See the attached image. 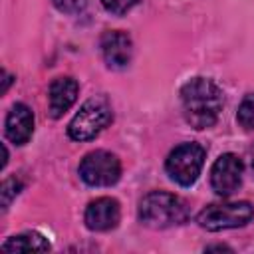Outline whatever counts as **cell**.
Returning a JSON list of instances; mask_svg holds the SVG:
<instances>
[{
  "label": "cell",
  "instance_id": "cell-7",
  "mask_svg": "<svg viewBox=\"0 0 254 254\" xmlns=\"http://www.w3.org/2000/svg\"><path fill=\"white\" fill-rule=\"evenodd\" d=\"M242 173H244V165L234 153L220 155L214 161L212 169H210V187H212V190L220 196L232 194L242 185Z\"/></svg>",
  "mask_w": 254,
  "mask_h": 254
},
{
  "label": "cell",
  "instance_id": "cell-14",
  "mask_svg": "<svg viewBox=\"0 0 254 254\" xmlns=\"http://www.w3.org/2000/svg\"><path fill=\"white\" fill-rule=\"evenodd\" d=\"M20 189H22V185H20V181H18L16 177H10V179H6V181L2 183V190H0V196H2V210H6V208L10 206L12 198L20 192Z\"/></svg>",
  "mask_w": 254,
  "mask_h": 254
},
{
  "label": "cell",
  "instance_id": "cell-16",
  "mask_svg": "<svg viewBox=\"0 0 254 254\" xmlns=\"http://www.w3.org/2000/svg\"><path fill=\"white\" fill-rule=\"evenodd\" d=\"M54 6L64 14H77L85 8L87 0H52Z\"/></svg>",
  "mask_w": 254,
  "mask_h": 254
},
{
  "label": "cell",
  "instance_id": "cell-11",
  "mask_svg": "<svg viewBox=\"0 0 254 254\" xmlns=\"http://www.w3.org/2000/svg\"><path fill=\"white\" fill-rule=\"evenodd\" d=\"M79 85L73 77H56L48 91V107L54 119L62 117L77 99Z\"/></svg>",
  "mask_w": 254,
  "mask_h": 254
},
{
  "label": "cell",
  "instance_id": "cell-3",
  "mask_svg": "<svg viewBox=\"0 0 254 254\" xmlns=\"http://www.w3.org/2000/svg\"><path fill=\"white\" fill-rule=\"evenodd\" d=\"M113 119L111 105L103 97L87 99L67 125V135L73 141H89L97 137Z\"/></svg>",
  "mask_w": 254,
  "mask_h": 254
},
{
  "label": "cell",
  "instance_id": "cell-8",
  "mask_svg": "<svg viewBox=\"0 0 254 254\" xmlns=\"http://www.w3.org/2000/svg\"><path fill=\"white\" fill-rule=\"evenodd\" d=\"M99 48H101V56L109 67L123 69L129 65L131 56H133V42L125 32H121V30L105 32L101 36Z\"/></svg>",
  "mask_w": 254,
  "mask_h": 254
},
{
  "label": "cell",
  "instance_id": "cell-19",
  "mask_svg": "<svg viewBox=\"0 0 254 254\" xmlns=\"http://www.w3.org/2000/svg\"><path fill=\"white\" fill-rule=\"evenodd\" d=\"M250 167H252V173H254V147L250 149Z\"/></svg>",
  "mask_w": 254,
  "mask_h": 254
},
{
  "label": "cell",
  "instance_id": "cell-10",
  "mask_svg": "<svg viewBox=\"0 0 254 254\" xmlns=\"http://www.w3.org/2000/svg\"><path fill=\"white\" fill-rule=\"evenodd\" d=\"M6 137L14 145H24L34 133V113L24 103H14L6 115Z\"/></svg>",
  "mask_w": 254,
  "mask_h": 254
},
{
  "label": "cell",
  "instance_id": "cell-13",
  "mask_svg": "<svg viewBox=\"0 0 254 254\" xmlns=\"http://www.w3.org/2000/svg\"><path fill=\"white\" fill-rule=\"evenodd\" d=\"M238 123L246 129V131H252L254 129V93H248L240 107H238V115H236Z\"/></svg>",
  "mask_w": 254,
  "mask_h": 254
},
{
  "label": "cell",
  "instance_id": "cell-17",
  "mask_svg": "<svg viewBox=\"0 0 254 254\" xmlns=\"http://www.w3.org/2000/svg\"><path fill=\"white\" fill-rule=\"evenodd\" d=\"M10 81H12V77L4 73V87H2V93H6V89H8V85H10Z\"/></svg>",
  "mask_w": 254,
  "mask_h": 254
},
{
  "label": "cell",
  "instance_id": "cell-1",
  "mask_svg": "<svg viewBox=\"0 0 254 254\" xmlns=\"http://www.w3.org/2000/svg\"><path fill=\"white\" fill-rule=\"evenodd\" d=\"M222 91L206 77H194L181 89V105L187 123L194 129H208L218 121L222 111Z\"/></svg>",
  "mask_w": 254,
  "mask_h": 254
},
{
  "label": "cell",
  "instance_id": "cell-9",
  "mask_svg": "<svg viewBox=\"0 0 254 254\" xmlns=\"http://www.w3.org/2000/svg\"><path fill=\"white\" fill-rule=\"evenodd\" d=\"M119 218H121L119 202L111 196H101V198L91 200L83 216L85 226L95 232H105V230L115 228L119 224Z\"/></svg>",
  "mask_w": 254,
  "mask_h": 254
},
{
  "label": "cell",
  "instance_id": "cell-6",
  "mask_svg": "<svg viewBox=\"0 0 254 254\" xmlns=\"http://www.w3.org/2000/svg\"><path fill=\"white\" fill-rule=\"evenodd\" d=\"M79 177L89 187H111L121 177V163L109 151H91L79 163Z\"/></svg>",
  "mask_w": 254,
  "mask_h": 254
},
{
  "label": "cell",
  "instance_id": "cell-15",
  "mask_svg": "<svg viewBox=\"0 0 254 254\" xmlns=\"http://www.w3.org/2000/svg\"><path fill=\"white\" fill-rule=\"evenodd\" d=\"M101 4H103V8H105L107 12H111V14H115V16H123V14H127L133 6H137L139 0H101Z\"/></svg>",
  "mask_w": 254,
  "mask_h": 254
},
{
  "label": "cell",
  "instance_id": "cell-4",
  "mask_svg": "<svg viewBox=\"0 0 254 254\" xmlns=\"http://www.w3.org/2000/svg\"><path fill=\"white\" fill-rule=\"evenodd\" d=\"M254 218V204L248 200L238 202H216L208 204L196 214V224L204 230L218 232L226 228H238Z\"/></svg>",
  "mask_w": 254,
  "mask_h": 254
},
{
  "label": "cell",
  "instance_id": "cell-5",
  "mask_svg": "<svg viewBox=\"0 0 254 254\" xmlns=\"http://www.w3.org/2000/svg\"><path fill=\"white\" fill-rule=\"evenodd\" d=\"M204 165V149L198 143H183L175 147L167 161L165 169L167 175L181 187H190L198 179Z\"/></svg>",
  "mask_w": 254,
  "mask_h": 254
},
{
  "label": "cell",
  "instance_id": "cell-18",
  "mask_svg": "<svg viewBox=\"0 0 254 254\" xmlns=\"http://www.w3.org/2000/svg\"><path fill=\"white\" fill-rule=\"evenodd\" d=\"M206 250H230L228 246H208Z\"/></svg>",
  "mask_w": 254,
  "mask_h": 254
},
{
  "label": "cell",
  "instance_id": "cell-12",
  "mask_svg": "<svg viewBox=\"0 0 254 254\" xmlns=\"http://www.w3.org/2000/svg\"><path fill=\"white\" fill-rule=\"evenodd\" d=\"M50 242L38 232H24L18 236H10L2 244V252H48Z\"/></svg>",
  "mask_w": 254,
  "mask_h": 254
},
{
  "label": "cell",
  "instance_id": "cell-2",
  "mask_svg": "<svg viewBox=\"0 0 254 254\" xmlns=\"http://www.w3.org/2000/svg\"><path fill=\"white\" fill-rule=\"evenodd\" d=\"M189 218L187 202L171 192L153 190L139 202V220L149 228H169Z\"/></svg>",
  "mask_w": 254,
  "mask_h": 254
}]
</instances>
